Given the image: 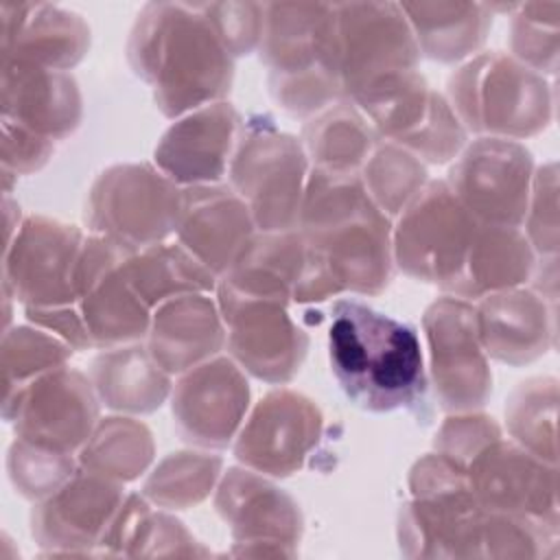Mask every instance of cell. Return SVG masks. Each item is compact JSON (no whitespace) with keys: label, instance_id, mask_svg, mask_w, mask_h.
Instances as JSON below:
<instances>
[{"label":"cell","instance_id":"b9f144b4","mask_svg":"<svg viewBox=\"0 0 560 560\" xmlns=\"http://www.w3.org/2000/svg\"><path fill=\"white\" fill-rule=\"evenodd\" d=\"M79 468L77 455L42 448L15 438L7 453V472L18 494L42 501L61 488Z\"/></svg>","mask_w":560,"mask_h":560},{"label":"cell","instance_id":"9a60e30c","mask_svg":"<svg viewBox=\"0 0 560 560\" xmlns=\"http://www.w3.org/2000/svg\"><path fill=\"white\" fill-rule=\"evenodd\" d=\"M335 39L348 101L385 74L418 70L422 57L396 2H335Z\"/></svg>","mask_w":560,"mask_h":560},{"label":"cell","instance_id":"3957f363","mask_svg":"<svg viewBox=\"0 0 560 560\" xmlns=\"http://www.w3.org/2000/svg\"><path fill=\"white\" fill-rule=\"evenodd\" d=\"M298 230L339 293L378 295L394 269L392 219L370 199L359 175L311 168Z\"/></svg>","mask_w":560,"mask_h":560},{"label":"cell","instance_id":"ba28073f","mask_svg":"<svg viewBox=\"0 0 560 560\" xmlns=\"http://www.w3.org/2000/svg\"><path fill=\"white\" fill-rule=\"evenodd\" d=\"M182 190L155 164H114L92 182L83 221L90 234L138 252L175 234Z\"/></svg>","mask_w":560,"mask_h":560},{"label":"cell","instance_id":"d590c367","mask_svg":"<svg viewBox=\"0 0 560 560\" xmlns=\"http://www.w3.org/2000/svg\"><path fill=\"white\" fill-rule=\"evenodd\" d=\"M155 444L149 427L122 413L98 420L77 459L90 472L127 483L151 466Z\"/></svg>","mask_w":560,"mask_h":560},{"label":"cell","instance_id":"603a6c76","mask_svg":"<svg viewBox=\"0 0 560 560\" xmlns=\"http://www.w3.org/2000/svg\"><path fill=\"white\" fill-rule=\"evenodd\" d=\"M243 131L236 107L219 101L188 112L162 133L153 164L182 188L221 184Z\"/></svg>","mask_w":560,"mask_h":560},{"label":"cell","instance_id":"7c38bea8","mask_svg":"<svg viewBox=\"0 0 560 560\" xmlns=\"http://www.w3.org/2000/svg\"><path fill=\"white\" fill-rule=\"evenodd\" d=\"M422 328L440 407L448 413L479 411L492 394V372L479 339L475 304L446 293L427 306Z\"/></svg>","mask_w":560,"mask_h":560},{"label":"cell","instance_id":"e575fe53","mask_svg":"<svg viewBox=\"0 0 560 560\" xmlns=\"http://www.w3.org/2000/svg\"><path fill=\"white\" fill-rule=\"evenodd\" d=\"M125 273L151 311L179 295L217 291L219 284V278L179 241H162L131 252Z\"/></svg>","mask_w":560,"mask_h":560},{"label":"cell","instance_id":"1f68e13d","mask_svg":"<svg viewBox=\"0 0 560 560\" xmlns=\"http://www.w3.org/2000/svg\"><path fill=\"white\" fill-rule=\"evenodd\" d=\"M420 55L455 63L475 55L490 28L492 11L481 2H402Z\"/></svg>","mask_w":560,"mask_h":560},{"label":"cell","instance_id":"8992f818","mask_svg":"<svg viewBox=\"0 0 560 560\" xmlns=\"http://www.w3.org/2000/svg\"><path fill=\"white\" fill-rule=\"evenodd\" d=\"M308 173L311 162L300 138L280 131L269 116L243 122L228 184L247 203L258 232L298 228Z\"/></svg>","mask_w":560,"mask_h":560},{"label":"cell","instance_id":"4316f807","mask_svg":"<svg viewBox=\"0 0 560 560\" xmlns=\"http://www.w3.org/2000/svg\"><path fill=\"white\" fill-rule=\"evenodd\" d=\"M483 352L508 365H525L556 343V313L534 289H505L475 304Z\"/></svg>","mask_w":560,"mask_h":560},{"label":"cell","instance_id":"d4e9b609","mask_svg":"<svg viewBox=\"0 0 560 560\" xmlns=\"http://www.w3.org/2000/svg\"><path fill=\"white\" fill-rule=\"evenodd\" d=\"M247 203L230 184H201L182 190L177 241L221 278L256 234Z\"/></svg>","mask_w":560,"mask_h":560},{"label":"cell","instance_id":"ac0fdd59","mask_svg":"<svg viewBox=\"0 0 560 560\" xmlns=\"http://www.w3.org/2000/svg\"><path fill=\"white\" fill-rule=\"evenodd\" d=\"M214 508L230 525L236 553L295 556L302 512L291 494L247 466L228 468L217 483Z\"/></svg>","mask_w":560,"mask_h":560},{"label":"cell","instance_id":"8fae6325","mask_svg":"<svg viewBox=\"0 0 560 560\" xmlns=\"http://www.w3.org/2000/svg\"><path fill=\"white\" fill-rule=\"evenodd\" d=\"M85 232L44 214L24 217L2 254V289L24 308L77 304L74 273Z\"/></svg>","mask_w":560,"mask_h":560},{"label":"cell","instance_id":"7a4b0ae2","mask_svg":"<svg viewBox=\"0 0 560 560\" xmlns=\"http://www.w3.org/2000/svg\"><path fill=\"white\" fill-rule=\"evenodd\" d=\"M330 370L343 394L374 413L422 411L427 368L416 330L359 300H335L328 328Z\"/></svg>","mask_w":560,"mask_h":560},{"label":"cell","instance_id":"e0dca14e","mask_svg":"<svg viewBox=\"0 0 560 560\" xmlns=\"http://www.w3.org/2000/svg\"><path fill=\"white\" fill-rule=\"evenodd\" d=\"M324 416L306 394L278 387L267 392L245 416L236 438L234 457L267 477L298 472L317 446Z\"/></svg>","mask_w":560,"mask_h":560},{"label":"cell","instance_id":"7bdbcfd3","mask_svg":"<svg viewBox=\"0 0 560 560\" xmlns=\"http://www.w3.org/2000/svg\"><path fill=\"white\" fill-rule=\"evenodd\" d=\"M525 238L534 254H558V168L556 162H547L534 171L527 212L523 219Z\"/></svg>","mask_w":560,"mask_h":560},{"label":"cell","instance_id":"ab89813d","mask_svg":"<svg viewBox=\"0 0 560 560\" xmlns=\"http://www.w3.org/2000/svg\"><path fill=\"white\" fill-rule=\"evenodd\" d=\"M72 352L74 350L63 339L35 324L4 328L0 359L2 398L11 396L44 372L68 365Z\"/></svg>","mask_w":560,"mask_h":560},{"label":"cell","instance_id":"d6986e66","mask_svg":"<svg viewBox=\"0 0 560 560\" xmlns=\"http://www.w3.org/2000/svg\"><path fill=\"white\" fill-rule=\"evenodd\" d=\"M171 411L182 440L199 448H225L249 411L245 370L221 354L186 370L171 389Z\"/></svg>","mask_w":560,"mask_h":560},{"label":"cell","instance_id":"2e32d148","mask_svg":"<svg viewBox=\"0 0 560 560\" xmlns=\"http://www.w3.org/2000/svg\"><path fill=\"white\" fill-rule=\"evenodd\" d=\"M230 357L254 378L282 385L302 368L308 335L289 315L287 302L252 298L217 284Z\"/></svg>","mask_w":560,"mask_h":560},{"label":"cell","instance_id":"f1b7e54d","mask_svg":"<svg viewBox=\"0 0 560 560\" xmlns=\"http://www.w3.org/2000/svg\"><path fill=\"white\" fill-rule=\"evenodd\" d=\"M536 254L521 228L477 223L462 271L446 289L462 300L521 287L532 278Z\"/></svg>","mask_w":560,"mask_h":560},{"label":"cell","instance_id":"4fadbf2b","mask_svg":"<svg viewBox=\"0 0 560 560\" xmlns=\"http://www.w3.org/2000/svg\"><path fill=\"white\" fill-rule=\"evenodd\" d=\"M131 252L122 245L85 234L77 262V306L94 348H118L147 339L153 311L131 287L125 260Z\"/></svg>","mask_w":560,"mask_h":560},{"label":"cell","instance_id":"ee69618b","mask_svg":"<svg viewBox=\"0 0 560 560\" xmlns=\"http://www.w3.org/2000/svg\"><path fill=\"white\" fill-rule=\"evenodd\" d=\"M201 7L234 59L258 50L265 2H201Z\"/></svg>","mask_w":560,"mask_h":560},{"label":"cell","instance_id":"74e56055","mask_svg":"<svg viewBox=\"0 0 560 560\" xmlns=\"http://www.w3.org/2000/svg\"><path fill=\"white\" fill-rule=\"evenodd\" d=\"M223 459L206 451L168 453L147 477L142 494L162 510H188L210 497L221 479Z\"/></svg>","mask_w":560,"mask_h":560},{"label":"cell","instance_id":"6da1fadb","mask_svg":"<svg viewBox=\"0 0 560 560\" xmlns=\"http://www.w3.org/2000/svg\"><path fill=\"white\" fill-rule=\"evenodd\" d=\"M125 50L131 70L151 88L166 118L219 103L232 90L234 57L219 39L201 2L144 4Z\"/></svg>","mask_w":560,"mask_h":560},{"label":"cell","instance_id":"484cf974","mask_svg":"<svg viewBox=\"0 0 560 560\" xmlns=\"http://www.w3.org/2000/svg\"><path fill=\"white\" fill-rule=\"evenodd\" d=\"M2 118L48 140L68 138L83 118V98L70 72L28 63H0Z\"/></svg>","mask_w":560,"mask_h":560},{"label":"cell","instance_id":"d6a6232c","mask_svg":"<svg viewBox=\"0 0 560 560\" xmlns=\"http://www.w3.org/2000/svg\"><path fill=\"white\" fill-rule=\"evenodd\" d=\"M300 140L311 168L359 175L378 136L363 112L343 98L306 118Z\"/></svg>","mask_w":560,"mask_h":560},{"label":"cell","instance_id":"277c9868","mask_svg":"<svg viewBox=\"0 0 560 560\" xmlns=\"http://www.w3.org/2000/svg\"><path fill=\"white\" fill-rule=\"evenodd\" d=\"M446 88L455 116L479 138L518 142L545 131L553 118L551 85L510 52L472 55L448 77Z\"/></svg>","mask_w":560,"mask_h":560},{"label":"cell","instance_id":"8d00e7d4","mask_svg":"<svg viewBox=\"0 0 560 560\" xmlns=\"http://www.w3.org/2000/svg\"><path fill=\"white\" fill-rule=\"evenodd\" d=\"M556 416L558 381L553 376H532L505 400V427L512 440L549 464L558 462Z\"/></svg>","mask_w":560,"mask_h":560},{"label":"cell","instance_id":"cb8c5ba5","mask_svg":"<svg viewBox=\"0 0 560 560\" xmlns=\"http://www.w3.org/2000/svg\"><path fill=\"white\" fill-rule=\"evenodd\" d=\"M88 50L90 26L79 13L46 2L0 4V63L68 72Z\"/></svg>","mask_w":560,"mask_h":560},{"label":"cell","instance_id":"f35d334b","mask_svg":"<svg viewBox=\"0 0 560 560\" xmlns=\"http://www.w3.org/2000/svg\"><path fill=\"white\" fill-rule=\"evenodd\" d=\"M427 164L411 151L378 140L365 160L359 177L376 208L396 219L429 182Z\"/></svg>","mask_w":560,"mask_h":560},{"label":"cell","instance_id":"5b68a950","mask_svg":"<svg viewBox=\"0 0 560 560\" xmlns=\"http://www.w3.org/2000/svg\"><path fill=\"white\" fill-rule=\"evenodd\" d=\"M411 499L398 512V540L409 558L483 556L488 510L470 490L466 470L438 451L409 470Z\"/></svg>","mask_w":560,"mask_h":560},{"label":"cell","instance_id":"83f0119b","mask_svg":"<svg viewBox=\"0 0 560 560\" xmlns=\"http://www.w3.org/2000/svg\"><path fill=\"white\" fill-rule=\"evenodd\" d=\"M147 350L171 376L217 357L225 346V324L210 293H188L153 308Z\"/></svg>","mask_w":560,"mask_h":560},{"label":"cell","instance_id":"30bf717a","mask_svg":"<svg viewBox=\"0 0 560 560\" xmlns=\"http://www.w3.org/2000/svg\"><path fill=\"white\" fill-rule=\"evenodd\" d=\"M98 405L90 376L61 365L2 398V418L13 427L15 438L77 455L101 420Z\"/></svg>","mask_w":560,"mask_h":560},{"label":"cell","instance_id":"9c48e42d","mask_svg":"<svg viewBox=\"0 0 560 560\" xmlns=\"http://www.w3.org/2000/svg\"><path fill=\"white\" fill-rule=\"evenodd\" d=\"M477 223L444 179H429L392 225L394 265L446 293L462 271Z\"/></svg>","mask_w":560,"mask_h":560},{"label":"cell","instance_id":"52a82bcc","mask_svg":"<svg viewBox=\"0 0 560 560\" xmlns=\"http://www.w3.org/2000/svg\"><path fill=\"white\" fill-rule=\"evenodd\" d=\"M374 127L424 164L453 162L466 147V129L444 94L433 90L420 70L385 74L350 98Z\"/></svg>","mask_w":560,"mask_h":560},{"label":"cell","instance_id":"bcb514c9","mask_svg":"<svg viewBox=\"0 0 560 560\" xmlns=\"http://www.w3.org/2000/svg\"><path fill=\"white\" fill-rule=\"evenodd\" d=\"M55 142L35 131L2 118V175L4 182L13 175H31L39 171L52 155Z\"/></svg>","mask_w":560,"mask_h":560},{"label":"cell","instance_id":"60d3db41","mask_svg":"<svg viewBox=\"0 0 560 560\" xmlns=\"http://www.w3.org/2000/svg\"><path fill=\"white\" fill-rule=\"evenodd\" d=\"M510 22V55L538 74L558 70L560 2H516Z\"/></svg>","mask_w":560,"mask_h":560},{"label":"cell","instance_id":"ffe728a7","mask_svg":"<svg viewBox=\"0 0 560 560\" xmlns=\"http://www.w3.org/2000/svg\"><path fill=\"white\" fill-rule=\"evenodd\" d=\"M125 497L120 481L79 466L61 488L35 501L31 534L50 556H90L101 547Z\"/></svg>","mask_w":560,"mask_h":560},{"label":"cell","instance_id":"5bb4252c","mask_svg":"<svg viewBox=\"0 0 560 560\" xmlns=\"http://www.w3.org/2000/svg\"><path fill=\"white\" fill-rule=\"evenodd\" d=\"M534 171V158L525 144L481 136L466 142L444 182L475 221L521 228Z\"/></svg>","mask_w":560,"mask_h":560},{"label":"cell","instance_id":"44dd1931","mask_svg":"<svg viewBox=\"0 0 560 560\" xmlns=\"http://www.w3.org/2000/svg\"><path fill=\"white\" fill-rule=\"evenodd\" d=\"M477 501L492 512L527 516L558 527V468L503 435L466 466Z\"/></svg>","mask_w":560,"mask_h":560},{"label":"cell","instance_id":"7dc6e473","mask_svg":"<svg viewBox=\"0 0 560 560\" xmlns=\"http://www.w3.org/2000/svg\"><path fill=\"white\" fill-rule=\"evenodd\" d=\"M26 319L59 339H63L72 350H88L94 348L92 339L88 335V328L83 324V317L79 313L77 304L66 306H48V308H24Z\"/></svg>","mask_w":560,"mask_h":560},{"label":"cell","instance_id":"836d02e7","mask_svg":"<svg viewBox=\"0 0 560 560\" xmlns=\"http://www.w3.org/2000/svg\"><path fill=\"white\" fill-rule=\"evenodd\" d=\"M109 556H206L195 536L144 494H127L103 542Z\"/></svg>","mask_w":560,"mask_h":560},{"label":"cell","instance_id":"f6af8a7d","mask_svg":"<svg viewBox=\"0 0 560 560\" xmlns=\"http://www.w3.org/2000/svg\"><path fill=\"white\" fill-rule=\"evenodd\" d=\"M501 435V427L494 418L479 411H459L451 413L442 422L435 433L433 448L466 470L468 462Z\"/></svg>","mask_w":560,"mask_h":560},{"label":"cell","instance_id":"7402d4cb","mask_svg":"<svg viewBox=\"0 0 560 560\" xmlns=\"http://www.w3.org/2000/svg\"><path fill=\"white\" fill-rule=\"evenodd\" d=\"M267 81L311 74L339 77L335 4L330 2H265V22L258 44Z\"/></svg>","mask_w":560,"mask_h":560},{"label":"cell","instance_id":"4dcf8cb0","mask_svg":"<svg viewBox=\"0 0 560 560\" xmlns=\"http://www.w3.org/2000/svg\"><path fill=\"white\" fill-rule=\"evenodd\" d=\"M306 265V243L300 230L256 232L219 284L252 298H273L291 304L293 289Z\"/></svg>","mask_w":560,"mask_h":560},{"label":"cell","instance_id":"f546056e","mask_svg":"<svg viewBox=\"0 0 560 560\" xmlns=\"http://www.w3.org/2000/svg\"><path fill=\"white\" fill-rule=\"evenodd\" d=\"M90 381L101 405L125 416L160 409L173 389V376L142 343L103 350L90 365Z\"/></svg>","mask_w":560,"mask_h":560}]
</instances>
